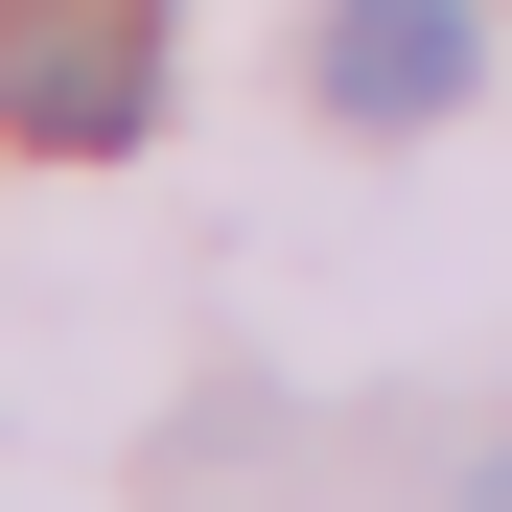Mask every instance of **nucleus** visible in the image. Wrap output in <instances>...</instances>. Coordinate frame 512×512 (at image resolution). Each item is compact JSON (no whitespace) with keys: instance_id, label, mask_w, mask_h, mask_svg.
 <instances>
[{"instance_id":"nucleus-1","label":"nucleus","mask_w":512,"mask_h":512,"mask_svg":"<svg viewBox=\"0 0 512 512\" xmlns=\"http://www.w3.org/2000/svg\"><path fill=\"white\" fill-rule=\"evenodd\" d=\"M163 117V0H0V140L117 163Z\"/></svg>"},{"instance_id":"nucleus-3","label":"nucleus","mask_w":512,"mask_h":512,"mask_svg":"<svg viewBox=\"0 0 512 512\" xmlns=\"http://www.w3.org/2000/svg\"><path fill=\"white\" fill-rule=\"evenodd\" d=\"M466 512H512V443H489V466H466Z\"/></svg>"},{"instance_id":"nucleus-2","label":"nucleus","mask_w":512,"mask_h":512,"mask_svg":"<svg viewBox=\"0 0 512 512\" xmlns=\"http://www.w3.org/2000/svg\"><path fill=\"white\" fill-rule=\"evenodd\" d=\"M466 70H489V24H466V0H326V117H350V140L466 117Z\"/></svg>"}]
</instances>
